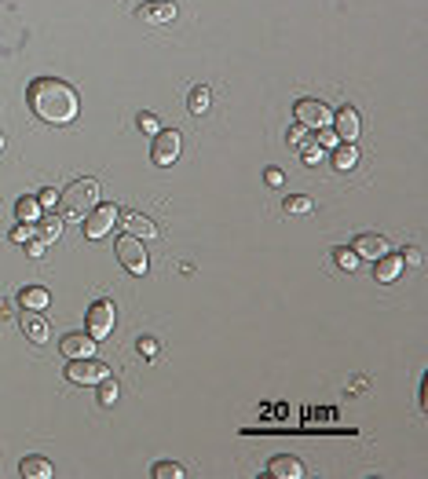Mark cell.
<instances>
[{"mask_svg": "<svg viewBox=\"0 0 428 479\" xmlns=\"http://www.w3.org/2000/svg\"><path fill=\"white\" fill-rule=\"evenodd\" d=\"M26 99H29V110H34L41 121H48V124H70L81 114L77 92L66 81H59V77H37L34 84H29Z\"/></svg>", "mask_w": 428, "mask_h": 479, "instance_id": "obj_1", "label": "cell"}, {"mask_svg": "<svg viewBox=\"0 0 428 479\" xmlns=\"http://www.w3.org/2000/svg\"><path fill=\"white\" fill-rule=\"evenodd\" d=\"M59 205H63V219H84L91 209L99 205V183L96 179H74L63 194H59Z\"/></svg>", "mask_w": 428, "mask_h": 479, "instance_id": "obj_2", "label": "cell"}, {"mask_svg": "<svg viewBox=\"0 0 428 479\" xmlns=\"http://www.w3.org/2000/svg\"><path fill=\"white\" fill-rule=\"evenodd\" d=\"M114 326H117V315H114V304H110V300H96V304L88 307V315H84V333H88L91 340L110 337Z\"/></svg>", "mask_w": 428, "mask_h": 479, "instance_id": "obj_3", "label": "cell"}, {"mask_svg": "<svg viewBox=\"0 0 428 479\" xmlns=\"http://www.w3.org/2000/svg\"><path fill=\"white\" fill-rule=\"evenodd\" d=\"M114 252H117L121 267H125L129 275H146V249L139 245V238L121 234V238L114 242Z\"/></svg>", "mask_w": 428, "mask_h": 479, "instance_id": "obj_4", "label": "cell"}, {"mask_svg": "<svg viewBox=\"0 0 428 479\" xmlns=\"http://www.w3.org/2000/svg\"><path fill=\"white\" fill-rule=\"evenodd\" d=\"M103 377H110V370L99 362V359H70V366H66V380L70 385H99Z\"/></svg>", "mask_w": 428, "mask_h": 479, "instance_id": "obj_5", "label": "cell"}, {"mask_svg": "<svg viewBox=\"0 0 428 479\" xmlns=\"http://www.w3.org/2000/svg\"><path fill=\"white\" fill-rule=\"evenodd\" d=\"M293 117L304 124V129H326V124L333 121V114H329V107L322 99H297Z\"/></svg>", "mask_w": 428, "mask_h": 479, "instance_id": "obj_6", "label": "cell"}, {"mask_svg": "<svg viewBox=\"0 0 428 479\" xmlns=\"http://www.w3.org/2000/svg\"><path fill=\"white\" fill-rule=\"evenodd\" d=\"M117 223V209L114 205H96L88 216H84V234L96 242V238H106Z\"/></svg>", "mask_w": 428, "mask_h": 479, "instance_id": "obj_7", "label": "cell"}, {"mask_svg": "<svg viewBox=\"0 0 428 479\" xmlns=\"http://www.w3.org/2000/svg\"><path fill=\"white\" fill-rule=\"evenodd\" d=\"M176 157H179V132H172V129L169 132H158L154 136V147H150V162L169 169Z\"/></svg>", "mask_w": 428, "mask_h": 479, "instance_id": "obj_8", "label": "cell"}, {"mask_svg": "<svg viewBox=\"0 0 428 479\" xmlns=\"http://www.w3.org/2000/svg\"><path fill=\"white\" fill-rule=\"evenodd\" d=\"M329 129L337 132L341 143H355V139H359V129H362V124H359V110H355V107H341L337 114H333Z\"/></svg>", "mask_w": 428, "mask_h": 479, "instance_id": "obj_9", "label": "cell"}, {"mask_svg": "<svg viewBox=\"0 0 428 479\" xmlns=\"http://www.w3.org/2000/svg\"><path fill=\"white\" fill-rule=\"evenodd\" d=\"M121 219V227H125V234H132V238H158V223L150 219V216H143V212H121L117 216Z\"/></svg>", "mask_w": 428, "mask_h": 479, "instance_id": "obj_10", "label": "cell"}, {"mask_svg": "<svg viewBox=\"0 0 428 479\" xmlns=\"http://www.w3.org/2000/svg\"><path fill=\"white\" fill-rule=\"evenodd\" d=\"M136 15L150 26H161V22H172L176 19V4L172 0H146V4L136 8Z\"/></svg>", "mask_w": 428, "mask_h": 479, "instance_id": "obj_11", "label": "cell"}, {"mask_svg": "<svg viewBox=\"0 0 428 479\" xmlns=\"http://www.w3.org/2000/svg\"><path fill=\"white\" fill-rule=\"evenodd\" d=\"M59 351H63L66 359H88L91 351H96V340H91L88 333H66L63 340H59Z\"/></svg>", "mask_w": 428, "mask_h": 479, "instance_id": "obj_12", "label": "cell"}, {"mask_svg": "<svg viewBox=\"0 0 428 479\" xmlns=\"http://www.w3.org/2000/svg\"><path fill=\"white\" fill-rule=\"evenodd\" d=\"M267 472H271L274 479H304V475H308V468H304V461H300V458H289V454H279V458H271Z\"/></svg>", "mask_w": 428, "mask_h": 479, "instance_id": "obj_13", "label": "cell"}, {"mask_svg": "<svg viewBox=\"0 0 428 479\" xmlns=\"http://www.w3.org/2000/svg\"><path fill=\"white\" fill-rule=\"evenodd\" d=\"M352 249L359 252V260H377V257H384V252H388V242L381 234H359Z\"/></svg>", "mask_w": 428, "mask_h": 479, "instance_id": "obj_14", "label": "cell"}, {"mask_svg": "<svg viewBox=\"0 0 428 479\" xmlns=\"http://www.w3.org/2000/svg\"><path fill=\"white\" fill-rule=\"evenodd\" d=\"M19 304H22L26 311H44V307L51 304V293L44 290V285H26V290L19 293Z\"/></svg>", "mask_w": 428, "mask_h": 479, "instance_id": "obj_15", "label": "cell"}, {"mask_svg": "<svg viewBox=\"0 0 428 479\" xmlns=\"http://www.w3.org/2000/svg\"><path fill=\"white\" fill-rule=\"evenodd\" d=\"M19 472H22V479H51L55 468H51L48 458H37V454H34V458H22V461H19Z\"/></svg>", "mask_w": 428, "mask_h": 479, "instance_id": "obj_16", "label": "cell"}, {"mask_svg": "<svg viewBox=\"0 0 428 479\" xmlns=\"http://www.w3.org/2000/svg\"><path fill=\"white\" fill-rule=\"evenodd\" d=\"M399 271H403V260L399 257H388V252H384V257L374 260V278L377 282H395V278H399Z\"/></svg>", "mask_w": 428, "mask_h": 479, "instance_id": "obj_17", "label": "cell"}, {"mask_svg": "<svg viewBox=\"0 0 428 479\" xmlns=\"http://www.w3.org/2000/svg\"><path fill=\"white\" fill-rule=\"evenodd\" d=\"M22 333H26L29 340H34V344H44V340L51 337V326L44 322V318H41V315H29V318H26V322H22Z\"/></svg>", "mask_w": 428, "mask_h": 479, "instance_id": "obj_18", "label": "cell"}, {"mask_svg": "<svg viewBox=\"0 0 428 479\" xmlns=\"http://www.w3.org/2000/svg\"><path fill=\"white\" fill-rule=\"evenodd\" d=\"M355 162H359V150L352 147V143H337L333 147V169H355Z\"/></svg>", "mask_w": 428, "mask_h": 479, "instance_id": "obj_19", "label": "cell"}, {"mask_svg": "<svg viewBox=\"0 0 428 479\" xmlns=\"http://www.w3.org/2000/svg\"><path fill=\"white\" fill-rule=\"evenodd\" d=\"M15 212H19V223H37V219H41V202L29 198V194H22V198L15 202Z\"/></svg>", "mask_w": 428, "mask_h": 479, "instance_id": "obj_20", "label": "cell"}, {"mask_svg": "<svg viewBox=\"0 0 428 479\" xmlns=\"http://www.w3.org/2000/svg\"><path fill=\"white\" fill-rule=\"evenodd\" d=\"M59 234H63V219L59 216H48V219H37V238L44 242V245H51Z\"/></svg>", "mask_w": 428, "mask_h": 479, "instance_id": "obj_21", "label": "cell"}, {"mask_svg": "<svg viewBox=\"0 0 428 479\" xmlns=\"http://www.w3.org/2000/svg\"><path fill=\"white\" fill-rule=\"evenodd\" d=\"M187 110H191L194 117L209 110V88H205V84H198V88H191V95H187Z\"/></svg>", "mask_w": 428, "mask_h": 479, "instance_id": "obj_22", "label": "cell"}, {"mask_svg": "<svg viewBox=\"0 0 428 479\" xmlns=\"http://www.w3.org/2000/svg\"><path fill=\"white\" fill-rule=\"evenodd\" d=\"M333 260H337V267H344V271H355L359 267V252L355 249H333Z\"/></svg>", "mask_w": 428, "mask_h": 479, "instance_id": "obj_23", "label": "cell"}, {"mask_svg": "<svg viewBox=\"0 0 428 479\" xmlns=\"http://www.w3.org/2000/svg\"><path fill=\"white\" fill-rule=\"evenodd\" d=\"M114 403H117V380L103 377L99 380V406H114Z\"/></svg>", "mask_w": 428, "mask_h": 479, "instance_id": "obj_24", "label": "cell"}, {"mask_svg": "<svg viewBox=\"0 0 428 479\" xmlns=\"http://www.w3.org/2000/svg\"><path fill=\"white\" fill-rule=\"evenodd\" d=\"M150 475H154V479H183V468L176 461H161V465H154Z\"/></svg>", "mask_w": 428, "mask_h": 479, "instance_id": "obj_25", "label": "cell"}, {"mask_svg": "<svg viewBox=\"0 0 428 479\" xmlns=\"http://www.w3.org/2000/svg\"><path fill=\"white\" fill-rule=\"evenodd\" d=\"M337 143H341V139H337V132H333L329 124H326V129H315V147H322V150H333Z\"/></svg>", "mask_w": 428, "mask_h": 479, "instance_id": "obj_26", "label": "cell"}, {"mask_svg": "<svg viewBox=\"0 0 428 479\" xmlns=\"http://www.w3.org/2000/svg\"><path fill=\"white\" fill-rule=\"evenodd\" d=\"M139 129H143L146 136H158V132H161V121H158V114H146V110H143V114H139Z\"/></svg>", "mask_w": 428, "mask_h": 479, "instance_id": "obj_27", "label": "cell"}, {"mask_svg": "<svg viewBox=\"0 0 428 479\" xmlns=\"http://www.w3.org/2000/svg\"><path fill=\"white\" fill-rule=\"evenodd\" d=\"M37 202H41V212H51V209L59 205V190H55V187H44L41 194H37Z\"/></svg>", "mask_w": 428, "mask_h": 479, "instance_id": "obj_28", "label": "cell"}, {"mask_svg": "<svg viewBox=\"0 0 428 479\" xmlns=\"http://www.w3.org/2000/svg\"><path fill=\"white\" fill-rule=\"evenodd\" d=\"M37 234V223H19V227L11 231V242H19V245H26L29 238Z\"/></svg>", "mask_w": 428, "mask_h": 479, "instance_id": "obj_29", "label": "cell"}, {"mask_svg": "<svg viewBox=\"0 0 428 479\" xmlns=\"http://www.w3.org/2000/svg\"><path fill=\"white\" fill-rule=\"evenodd\" d=\"M286 209H289V212H312L315 202H312V198H304V194H293V198H286Z\"/></svg>", "mask_w": 428, "mask_h": 479, "instance_id": "obj_30", "label": "cell"}, {"mask_svg": "<svg viewBox=\"0 0 428 479\" xmlns=\"http://www.w3.org/2000/svg\"><path fill=\"white\" fill-rule=\"evenodd\" d=\"M300 157H304V165H319L322 157H326V150L312 143V147H304V150H300Z\"/></svg>", "mask_w": 428, "mask_h": 479, "instance_id": "obj_31", "label": "cell"}, {"mask_svg": "<svg viewBox=\"0 0 428 479\" xmlns=\"http://www.w3.org/2000/svg\"><path fill=\"white\" fill-rule=\"evenodd\" d=\"M136 347L143 351L146 359H154V355H158V340H154V337H139V344H136Z\"/></svg>", "mask_w": 428, "mask_h": 479, "instance_id": "obj_32", "label": "cell"}, {"mask_svg": "<svg viewBox=\"0 0 428 479\" xmlns=\"http://www.w3.org/2000/svg\"><path fill=\"white\" fill-rule=\"evenodd\" d=\"M304 136H308V129H304V124H300V121H297V124H293V129L286 132V139H289L293 147H300V143H304Z\"/></svg>", "mask_w": 428, "mask_h": 479, "instance_id": "obj_33", "label": "cell"}, {"mask_svg": "<svg viewBox=\"0 0 428 479\" xmlns=\"http://www.w3.org/2000/svg\"><path fill=\"white\" fill-rule=\"evenodd\" d=\"M399 260H407L410 267H417V264H421V249H414V245H407V249H403V257H399Z\"/></svg>", "mask_w": 428, "mask_h": 479, "instance_id": "obj_34", "label": "cell"}, {"mask_svg": "<svg viewBox=\"0 0 428 479\" xmlns=\"http://www.w3.org/2000/svg\"><path fill=\"white\" fill-rule=\"evenodd\" d=\"M264 176H267V183H271V187H282V179H286V176H282V169H267Z\"/></svg>", "mask_w": 428, "mask_h": 479, "instance_id": "obj_35", "label": "cell"}, {"mask_svg": "<svg viewBox=\"0 0 428 479\" xmlns=\"http://www.w3.org/2000/svg\"><path fill=\"white\" fill-rule=\"evenodd\" d=\"M26 249H29V257H41V252H44V242H41V238H29Z\"/></svg>", "mask_w": 428, "mask_h": 479, "instance_id": "obj_36", "label": "cell"}, {"mask_svg": "<svg viewBox=\"0 0 428 479\" xmlns=\"http://www.w3.org/2000/svg\"><path fill=\"white\" fill-rule=\"evenodd\" d=\"M0 150H4V136H0Z\"/></svg>", "mask_w": 428, "mask_h": 479, "instance_id": "obj_37", "label": "cell"}]
</instances>
